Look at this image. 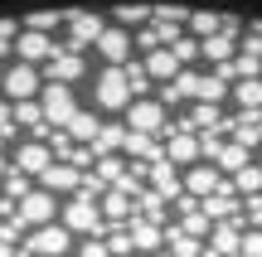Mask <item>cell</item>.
<instances>
[{
	"label": "cell",
	"instance_id": "obj_1",
	"mask_svg": "<svg viewBox=\"0 0 262 257\" xmlns=\"http://www.w3.org/2000/svg\"><path fill=\"white\" fill-rule=\"evenodd\" d=\"M58 223H63L68 233H88V238L107 233V219H102V209H97V199H83V194H73V199L58 209Z\"/></svg>",
	"mask_w": 262,
	"mask_h": 257
},
{
	"label": "cell",
	"instance_id": "obj_2",
	"mask_svg": "<svg viewBox=\"0 0 262 257\" xmlns=\"http://www.w3.org/2000/svg\"><path fill=\"white\" fill-rule=\"evenodd\" d=\"M93 97L102 112H126L136 97H131V83H126V68H102L93 83Z\"/></svg>",
	"mask_w": 262,
	"mask_h": 257
},
{
	"label": "cell",
	"instance_id": "obj_3",
	"mask_svg": "<svg viewBox=\"0 0 262 257\" xmlns=\"http://www.w3.org/2000/svg\"><path fill=\"white\" fill-rule=\"evenodd\" d=\"M25 257H63L73 252V233L63 228V223H44V228H29L25 248H19Z\"/></svg>",
	"mask_w": 262,
	"mask_h": 257
},
{
	"label": "cell",
	"instance_id": "obj_4",
	"mask_svg": "<svg viewBox=\"0 0 262 257\" xmlns=\"http://www.w3.org/2000/svg\"><path fill=\"white\" fill-rule=\"evenodd\" d=\"M63 29H68V49L73 54H83L88 44H97L107 29L102 15H93V10H63Z\"/></svg>",
	"mask_w": 262,
	"mask_h": 257
},
{
	"label": "cell",
	"instance_id": "obj_5",
	"mask_svg": "<svg viewBox=\"0 0 262 257\" xmlns=\"http://www.w3.org/2000/svg\"><path fill=\"white\" fill-rule=\"evenodd\" d=\"M39 87H44V73H39L34 63H10L5 78H0V92H5V102H25V97H39Z\"/></svg>",
	"mask_w": 262,
	"mask_h": 257
},
{
	"label": "cell",
	"instance_id": "obj_6",
	"mask_svg": "<svg viewBox=\"0 0 262 257\" xmlns=\"http://www.w3.org/2000/svg\"><path fill=\"white\" fill-rule=\"evenodd\" d=\"M39 107H44L49 126H68L78 116V97H73V87H63V83H44L39 87Z\"/></svg>",
	"mask_w": 262,
	"mask_h": 257
},
{
	"label": "cell",
	"instance_id": "obj_7",
	"mask_svg": "<svg viewBox=\"0 0 262 257\" xmlns=\"http://www.w3.org/2000/svg\"><path fill=\"white\" fill-rule=\"evenodd\" d=\"M126 131H146V136H165L170 131V116L156 97H136L126 107Z\"/></svg>",
	"mask_w": 262,
	"mask_h": 257
},
{
	"label": "cell",
	"instance_id": "obj_8",
	"mask_svg": "<svg viewBox=\"0 0 262 257\" xmlns=\"http://www.w3.org/2000/svg\"><path fill=\"white\" fill-rule=\"evenodd\" d=\"M58 209H63V204H58L49 190H29L25 199H19V219H25L29 228H44V223H54Z\"/></svg>",
	"mask_w": 262,
	"mask_h": 257
},
{
	"label": "cell",
	"instance_id": "obj_9",
	"mask_svg": "<svg viewBox=\"0 0 262 257\" xmlns=\"http://www.w3.org/2000/svg\"><path fill=\"white\" fill-rule=\"evenodd\" d=\"M93 49L107 58V68H126V63H131V29L107 25V29H102V39H97Z\"/></svg>",
	"mask_w": 262,
	"mask_h": 257
},
{
	"label": "cell",
	"instance_id": "obj_10",
	"mask_svg": "<svg viewBox=\"0 0 262 257\" xmlns=\"http://www.w3.org/2000/svg\"><path fill=\"white\" fill-rule=\"evenodd\" d=\"M15 54H19V63H49V58L58 54V44H54V34H34V29H19V39H15Z\"/></svg>",
	"mask_w": 262,
	"mask_h": 257
},
{
	"label": "cell",
	"instance_id": "obj_11",
	"mask_svg": "<svg viewBox=\"0 0 262 257\" xmlns=\"http://www.w3.org/2000/svg\"><path fill=\"white\" fill-rule=\"evenodd\" d=\"M83 68H88V58H83V54H73V49H58V54L44 63V78H49V83L73 87L78 78H83Z\"/></svg>",
	"mask_w": 262,
	"mask_h": 257
},
{
	"label": "cell",
	"instance_id": "obj_12",
	"mask_svg": "<svg viewBox=\"0 0 262 257\" xmlns=\"http://www.w3.org/2000/svg\"><path fill=\"white\" fill-rule=\"evenodd\" d=\"M78 184H83V170L68 165V160H54L39 175V190H49V194H78Z\"/></svg>",
	"mask_w": 262,
	"mask_h": 257
},
{
	"label": "cell",
	"instance_id": "obj_13",
	"mask_svg": "<svg viewBox=\"0 0 262 257\" xmlns=\"http://www.w3.org/2000/svg\"><path fill=\"white\" fill-rule=\"evenodd\" d=\"M146 175H150V190H156L160 199H180V184H185L180 165H170L165 155H160V160H150V165H146Z\"/></svg>",
	"mask_w": 262,
	"mask_h": 257
},
{
	"label": "cell",
	"instance_id": "obj_14",
	"mask_svg": "<svg viewBox=\"0 0 262 257\" xmlns=\"http://www.w3.org/2000/svg\"><path fill=\"white\" fill-rule=\"evenodd\" d=\"M165 160L180 165V170H189V165L199 160V136L194 131H165Z\"/></svg>",
	"mask_w": 262,
	"mask_h": 257
},
{
	"label": "cell",
	"instance_id": "obj_15",
	"mask_svg": "<svg viewBox=\"0 0 262 257\" xmlns=\"http://www.w3.org/2000/svg\"><path fill=\"white\" fill-rule=\"evenodd\" d=\"M238 243H243V223L228 219L214 228V238L204 243V257H238Z\"/></svg>",
	"mask_w": 262,
	"mask_h": 257
},
{
	"label": "cell",
	"instance_id": "obj_16",
	"mask_svg": "<svg viewBox=\"0 0 262 257\" xmlns=\"http://www.w3.org/2000/svg\"><path fill=\"white\" fill-rule=\"evenodd\" d=\"M49 165H54V151H49L44 141H25V146L15 151V170H19V175H44Z\"/></svg>",
	"mask_w": 262,
	"mask_h": 257
},
{
	"label": "cell",
	"instance_id": "obj_17",
	"mask_svg": "<svg viewBox=\"0 0 262 257\" xmlns=\"http://www.w3.org/2000/svg\"><path fill=\"white\" fill-rule=\"evenodd\" d=\"M141 63H146V73L156 78V83H175V78L185 73V63L175 58V49H150V54L141 58Z\"/></svg>",
	"mask_w": 262,
	"mask_h": 257
},
{
	"label": "cell",
	"instance_id": "obj_18",
	"mask_svg": "<svg viewBox=\"0 0 262 257\" xmlns=\"http://www.w3.org/2000/svg\"><path fill=\"white\" fill-rule=\"evenodd\" d=\"M224 131H233V141L253 151V146H262V112H238L233 122H224Z\"/></svg>",
	"mask_w": 262,
	"mask_h": 257
},
{
	"label": "cell",
	"instance_id": "obj_19",
	"mask_svg": "<svg viewBox=\"0 0 262 257\" xmlns=\"http://www.w3.org/2000/svg\"><path fill=\"white\" fill-rule=\"evenodd\" d=\"M185 190H189V199H209V194L224 190V180H219L214 165H189L185 170Z\"/></svg>",
	"mask_w": 262,
	"mask_h": 257
},
{
	"label": "cell",
	"instance_id": "obj_20",
	"mask_svg": "<svg viewBox=\"0 0 262 257\" xmlns=\"http://www.w3.org/2000/svg\"><path fill=\"white\" fill-rule=\"evenodd\" d=\"M122 155H126V160L131 165H141V160H160V155H165V151H160V136H146V131H126V146H122Z\"/></svg>",
	"mask_w": 262,
	"mask_h": 257
},
{
	"label": "cell",
	"instance_id": "obj_21",
	"mask_svg": "<svg viewBox=\"0 0 262 257\" xmlns=\"http://www.w3.org/2000/svg\"><path fill=\"white\" fill-rule=\"evenodd\" d=\"M97 209H102L107 223H131V219H136V204H131V194H122V190H107Z\"/></svg>",
	"mask_w": 262,
	"mask_h": 257
},
{
	"label": "cell",
	"instance_id": "obj_22",
	"mask_svg": "<svg viewBox=\"0 0 262 257\" xmlns=\"http://www.w3.org/2000/svg\"><path fill=\"white\" fill-rule=\"evenodd\" d=\"M122 146H126V126L102 122V131H97V141H93V160H102V155H122Z\"/></svg>",
	"mask_w": 262,
	"mask_h": 257
},
{
	"label": "cell",
	"instance_id": "obj_23",
	"mask_svg": "<svg viewBox=\"0 0 262 257\" xmlns=\"http://www.w3.org/2000/svg\"><path fill=\"white\" fill-rule=\"evenodd\" d=\"M126 228H131V248H136V252H156L160 238H165V233H160V223H150V219H131Z\"/></svg>",
	"mask_w": 262,
	"mask_h": 257
},
{
	"label": "cell",
	"instance_id": "obj_24",
	"mask_svg": "<svg viewBox=\"0 0 262 257\" xmlns=\"http://www.w3.org/2000/svg\"><path fill=\"white\" fill-rule=\"evenodd\" d=\"M199 54H204L209 63H228V58H238V34H224V29H219L214 39L199 44Z\"/></svg>",
	"mask_w": 262,
	"mask_h": 257
},
{
	"label": "cell",
	"instance_id": "obj_25",
	"mask_svg": "<svg viewBox=\"0 0 262 257\" xmlns=\"http://www.w3.org/2000/svg\"><path fill=\"white\" fill-rule=\"evenodd\" d=\"M233 184H224V190H219V194H209V199H204V214H209V219H238V199H233Z\"/></svg>",
	"mask_w": 262,
	"mask_h": 257
},
{
	"label": "cell",
	"instance_id": "obj_26",
	"mask_svg": "<svg viewBox=\"0 0 262 257\" xmlns=\"http://www.w3.org/2000/svg\"><path fill=\"white\" fill-rule=\"evenodd\" d=\"M63 131H68V136H73V141H78V146H93V141H97V131H102V122H97V116H93V112H78V116H73V122H68V126H63Z\"/></svg>",
	"mask_w": 262,
	"mask_h": 257
},
{
	"label": "cell",
	"instance_id": "obj_27",
	"mask_svg": "<svg viewBox=\"0 0 262 257\" xmlns=\"http://www.w3.org/2000/svg\"><path fill=\"white\" fill-rule=\"evenodd\" d=\"M233 97L243 112H262V78H238L233 83Z\"/></svg>",
	"mask_w": 262,
	"mask_h": 257
},
{
	"label": "cell",
	"instance_id": "obj_28",
	"mask_svg": "<svg viewBox=\"0 0 262 257\" xmlns=\"http://www.w3.org/2000/svg\"><path fill=\"white\" fill-rule=\"evenodd\" d=\"M189 29H194V39L204 44V39H214L219 29H224V15H214V10H189Z\"/></svg>",
	"mask_w": 262,
	"mask_h": 257
},
{
	"label": "cell",
	"instance_id": "obj_29",
	"mask_svg": "<svg viewBox=\"0 0 262 257\" xmlns=\"http://www.w3.org/2000/svg\"><path fill=\"white\" fill-rule=\"evenodd\" d=\"M112 19H117V29H146L150 25V5H117Z\"/></svg>",
	"mask_w": 262,
	"mask_h": 257
},
{
	"label": "cell",
	"instance_id": "obj_30",
	"mask_svg": "<svg viewBox=\"0 0 262 257\" xmlns=\"http://www.w3.org/2000/svg\"><path fill=\"white\" fill-rule=\"evenodd\" d=\"M25 29H34V34H58V29H63V10H34V15H25Z\"/></svg>",
	"mask_w": 262,
	"mask_h": 257
},
{
	"label": "cell",
	"instance_id": "obj_31",
	"mask_svg": "<svg viewBox=\"0 0 262 257\" xmlns=\"http://www.w3.org/2000/svg\"><path fill=\"white\" fill-rule=\"evenodd\" d=\"M107 252L112 257H131L136 248H131V228L126 223H107Z\"/></svg>",
	"mask_w": 262,
	"mask_h": 257
},
{
	"label": "cell",
	"instance_id": "obj_32",
	"mask_svg": "<svg viewBox=\"0 0 262 257\" xmlns=\"http://www.w3.org/2000/svg\"><path fill=\"white\" fill-rule=\"evenodd\" d=\"M233 190L248 194V199H253V194H262V165H243V170L233 175Z\"/></svg>",
	"mask_w": 262,
	"mask_h": 257
},
{
	"label": "cell",
	"instance_id": "obj_33",
	"mask_svg": "<svg viewBox=\"0 0 262 257\" xmlns=\"http://www.w3.org/2000/svg\"><path fill=\"white\" fill-rule=\"evenodd\" d=\"M165 238H170V248H175V257H204V243H199V238H189L185 228H170Z\"/></svg>",
	"mask_w": 262,
	"mask_h": 257
},
{
	"label": "cell",
	"instance_id": "obj_34",
	"mask_svg": "<svg viewBox=\"0 0 262 257\" xmlns=\"http://www.w3.org/2000/svg\"><path fill=\"white\" fill-rule=\"evenodd\" d=\"M199 83H204V73H194V68H185V73H180V78H175L170 87L180 92V102H185V97H194V102H199Z\"/></svg>",
	"mask_w": 262,
	"mask_h": 257
},
{
	"label": "cell",
	"instance_id": "obj_35",
	"mask_svg": "<svg viewBox=\"0 0 262 257\" xmlns=\"http://www.w3.org/2000/svg\"><path fill=\"white\" fill-rule=\"evenodd\" d=\"M29 238V223L19 219V214H10V219H0V243H19Z\"/></svg>",
	"mask_w": 262,
	"mask_h": 257
},
{
	"label": "cell",
	"instance_id": "obj_36",
	"mask_svg": "<svg viewBox=\"0 0 262 257\" xmlns=\"http://www.w3.org/2000/svg\"><path fill=\"white\" fill-rule=\"evenodd\" d=\"M219 165H224V170H233V175H238V170H243V165H253V160H248V151H243V146L233 141V146H224V151H219Z\"/></svg>",
	"mask_w": 262,
	"mask_h": 257
},
{
	"label": "cell",
	"instance_id": "obj_37",
	"mask_svg": "<svg viewBox=\"0 0 262 257\" xmlns=\"http://www.w3.org/2000/svg\"><path fill=\"white\" fill-rule=\"evenodd\" d=\"M0 184H5V199H25V194H29V175H19L15 170V165H10V175H5V180H0Z\"/></svg>",
	"mask_w": 262,
	"mask_h": 257
},
{
	"label": "cell",
	"instance_id": "obj_38",
	"mask_svg": "<svg viewBox=\"0 0 262 257\" xmlns=\"http://www.w3.org/2000/svg\"><path fill=\"white\" fill-rule=\"evenodd\" d=\"M126 83H131V97L150 87V73H146V63H141V58H131V63H126Z\"/></svg>",
	"mask_w": 262,
	"mask_h": 257
},
{
	"label": "cell",
	"instance_id": "obj_39",
	"mask_svg": "<svg viewBox=\"0 0 262 257\" xmlns=\"http://www.w3.org/2000/svg\"><path fill=\"white\" fill-rule=\"evenodd\" d=\"M224 97H228V83H219L214 73H209L204 83H199V102H214V107H219V102H224Z\"/></svg>",
	"mask_w": 262,
	"mask_h": 257
},
{
	"label": "cell",
	"instance_id": "obj_40",
	"mask_svg": "<svg viewBox=\"0 0 262 257\" xmlns=\"http://www.w3.org/2000/svg\"><path fill=\"white\" fill-rule=\"evenodd\" d=\"M238 257H262V228H248L238 243Z\"/></svg>",
	"mask_w": 262,
	"mask_h": 257
},
{
	"label": "cell",
	"instance_id": "obj_41",
	"mask_svg": "<svg viewBox=\"0 0 262 257\" xmlns=\"http://www.w3.org/2000/svg\"><path fill=\"white\" fill-rule=\"evenodd\" d=\"M170 49H175V58H180V63H194V58H204V54H199V39H175Z\"/></svg>",
	"mask_w": 262,
	"mask_h": 257
},
{
	"label": "cell",
	"instance_id": "obj_42",
	"mask_svg": "<svg viewBox=\"0 0 262 257\" xmlns=\"http://www.w3.org/2000/svg\"><path fill=\"white\" fill-rule=\"evenodd\" d=\"M78 257H112V252H107V243H102V238H88L83 248H78Z\"/></svg>",
	"mask_w": 262,
	"mask_h": 257
},
{
	"label": "cell",
	"instance_id": "obj_43",
	"mask_svg": "<svg viewBox=\"0 0 262 257\" xmlns=\"http://www.w3.org/2000/svg\"><path fill=\"white\" fill-rule=\"evenodd\" d=\"M141 49H146V54H150V49H160V29H156V25L141 29Z\"/></svg>",
	"mask_w": 262,
	"mask_h": 257
},
{
	"label": "cell",
	"instance_id": "obj_44",
	"mask_svg": "<svg viewBox=\"0 0 262 257\" xmlns=\"http://www.w3.org/2000/svg\"><path fill=\"white\" fill-rule=\"evenodd\" d=\"M10 39H19V25L15 19H0V44H10Z\"/></svg>",
	"mask_w": 262,
	"mask_h": 257
},
{
	"label": "cell",
	"instance_id": "obj_45",
	"mask_svg": "<svg viewBox=\"0 0 262 257\" xmlns=\"http://www.w3.org/2000/svg\"><path fill=\"white\" fill-rule=\"evenodd\" d=\"M5 126H15V107H10L5 97H0V131H5Z\"/></svg>",
	"mask_w": 262,
	"mask_h": 257
},
{
	"label": "cell",
	"instance_id": "obj_46",
	"mask_svg": "<svg viewBox=\"0 0 262 257\" xmlns=\"http://www.w3.org/2000/svg\"><path fill=\"white\" fill-rule=\"evenodd\" d=\"M19 248H10V243H0V257H15Z\"/></svg>",
	"mask_w": 262,
	"mask_h": 257
},
{
	"label": "cell",
	"instance_id": "obj_47",
	"mask_svg": "<svg viewBox=\"0 0 262 257\" xmlns=\"http://www.w3.org/2000/svg\"><path fill=\"white\" fill-rule=\"evenodd\" d=\"M10 136H15V126H5V131H0V146H5V141H10Z\"/></svg>",
	"mask_w": 262,
	"mask_h": 257
},
{
	"label": "cell",
	"instance_id": "obj_48",
	"mask_svg": "<svg viewBox=\"0 0 262 257\" xmlns=\"http://www.w3.org/2000/svg\"><path fill=\"white\" fill-rule=\"evenodd\" d=\"M5 175H10V165H5V155H0V180H5Z\"/></svg>",
	"mask_w": 262,
	"mask_h": 257
},
{
	"label": "cell",
	"instance_id": "obj_49",
	"mask_svg": "<svg viewBox=\"0 0 262 257\" xmlns=\"http://www.w3.org/2000/svg\"><path fill=\"white\" fill-rule=\"evenodd\" d=\"M156 257H175V252H156Z\"/></svg>",
	"mask_w": 262,
	"mask_h": 257
},
{
	"label": "cell",
	"instance_id": "obj_50",
	"mask_svg": "<svg viewBox=\"0 0 262 257\" xmlns=\"http://www.w3.org/2000/svg\"><path fill=\"white\" fill-rule=\"evenodd\" d=\"M0 78H5V68H0Z\"/></svg>",
	"mask_w": 262,
	"mask_h": 257
}]
</instances>
